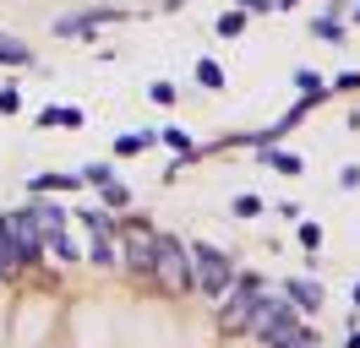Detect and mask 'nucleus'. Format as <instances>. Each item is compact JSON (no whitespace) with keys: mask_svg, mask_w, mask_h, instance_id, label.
Listing matches in <instances>:
<instances>
[{"mask_svg":"<svg viewBox=\"0 0 360 348\" xmlns=\"http://www.w3.org/2000/svg\"><path fill=\"white\" fill-rule=\"evenodd\" d=\"M349 348H360V337H349Z\"/></svg>","mask_w":360,"mask_h":348,"instance_id":"21","label":"nucleus"},{"mask_svg":"<svg viewBox=\"0 0 360 348\" xmlns=\"http://www.w3.org/2000/svg\"><path fill=\"white\" fill-rule=\"evenodd\" d=\"M311 27H316V39H333V44H344V22H338V17H316Z\"/></svg>","mask_w":360,"mask_h":348,"instance_id":"12","label":"nucleus"},{"mask_svg":"<svg viewBox=\"0 0 360 348\" xmlns=\"http://www.w3.org/2000/svg\"><path fill=\"white\" fill-rule=\"evenodd\" d=\"M268 6H273V0H240V11H246V17H251V11H268Z\"/></svg>","mask_w":360,"mask_h":348,"instance_id":"18","label":"nucleus"},{"mask_svg":"<svg viewBox=\"0 0 360 348\" xmlns=\"http://www.w3.org/2000/svg\"><path fill=\"white\" fill-rule=\"evenodd\" d=\"M33 55H27V44H17V39H0V65H27Z\"/></svg>","mask_w":360,"mask_h":348,"instance_id":"7","label":"nucleus"},{"mask_svg":"<svg viewBox=\"0 0 360 348\" xmlns=\"http://www.w3.org/2000/svg\"><path fill=\"white\" fill-rule=\"evenodd\" d=\"M164 6H169V11H180V6H186V0H164Z\"/></svg>","mask_w":360,"mask_h":348,"instance_id":"20","label":"nucleus"},{"mask_svg":"<svg viewBox=\"0 0 360 348\" xmlns=\"http://www.w3.org/2000/svg\"><path fill=\"white\" fill-rule=\"evenodd\" d=\"M268 163L278 174H300V158H295V152H268Z\"/></svg>","mask_w":360,"mask_h":348,"instance_id":"14","label":"nucleus"},{"mask_svg":"<svg viewBox=\"0 0 360 348\" xmlns=\"http://www.w3.org/2000/svg\"><path fill=\"white\" fill-rule=\"evenodd\" d=\"M355 17H360V11H355Z\"/></svg>","mask_w":360,"mask_h":348,"instance_id":"23","label":"nucleus"},{"mask_svg":"<svg viewBox=\"0 0 360 348\" xmlns=\"http://www.w3.org/2000/svg\"><path fill=\"white\" fill-rule=\"evenodd\" d=\"M148 98H153V104H169V98H175V87H169V82H153V87H148Z\"/></svg>","mask_w":360,"mask_h":348,"instance_id":"17","label":"nucleus"},{"mask_svg":"<svg viewBox=\"0 0 360 348\" xmlns=\"http://www.w3.org/2000/svg\"><path fill=\"white\" fill-rule=\"evenodd\" d=\"M333 93H360V71H344V76H333Z\"/></svg>","mask_w":360,"mask_h":348,"instance_id":"15","label":"nucleus"},{"mask_svg":"<svg viewBox=\"0 0 360 348\" xmlns=\"http://www.w3.org/2000/svg\"><path fill=\"white\" fill-rule=\"evenodd\" d=\"M284 300H295L300 310H316V304H322V288L306 283V278H290V283H284Z\"/></svg>","mask_w":360,"mask_h":348,"instance_id":"5","label":"nucleus"},{"mask_svg":"<svg viewBox=\"0 0 360 348\" xmlns=\"http://www.w3.org/2000/svg\"><path fill=\"white\" fill-rule=\"evenodd\" d=\"M148 272H158V283H164L169 294H186V288H191V256H186V245H180L175 234H153Z\"/></svg>","mask_w":360,"mask_h":348,"instance_id":"1","label":"nucleus"},{"mask_svg":"<svg viewBox=\"0 0 360 348\" xmlns=\"http://www.w3.org/2000/svg\"><path fill=\"white\" fill-rule=\"evenodd\" d=\"M197 82H202L207 93H219V87H224V71H219V60H197Z\"/></svg>","mask_w":360,"mask_h":348,"instance_id":"8","label":"nucleus"},{"mask_svg":"<svg viewBox=\"0 0 360 348\" xmlns=\"http://www.w3.org/2000/svg\"><path fill=\"white\" fill-rule=\"evenodd\" d=\"M355 304H360V283H355Z\"/></svg>","mask_w":360,"mask_h":348,"instance_id":"22","label":"nucleus"},{"mask_svg":"<svg viewBox=\"0 0 360 348\" xmlns=\"http://www.w3.org/2000/svg\"><path fill=\"white\" fill-rule=\"evenodd\" d=\"M82 185V174H33L27 180V191H77Z\"/></svg>","mask_w":360,"mask_h":348,"instance_id":"6","label":"nucleus"},{"mask_svg":"<svg viewBox=\"0 0 360 348\" xmlns=\"http://www.w3.org/2000/svg\"><path fill=\"white\" fill-rule=\"evenodd\" d=\"M115 229L126 239V261H131V267H148V261H153V229H148V223L126 218V223H115Z\"/></svg>","mask_w":360,"mask_h":348,"instance_id":"4","label":"nucleus"},{"mask_svg":"<svg viewBox=\"0 0 360 348\" xmlns=\"http://www.w3.org/2000/svg\"><path fill=\"white\" fill-rule=\"evenodd\" d=\"M257 300H262V283H257V278H235V294H229L224 310H219V326H224L229 337H240V332H246Z\"/></svg>","mask_w":360,"mask_h":348,"instance_id":"3","label":"nucleus"},{"mask_svg":"<svg viewBox=\"0 0 360 348\" xmlns=\"http://www.w3.org/2000/svg\"><path fill=\"white\" fill-rule=\"evenodd\" d=\"M158 136H164V142H169L175 152H191V136H186V126H164Z\"/></svg>","mask_w":360,"mask_h":348,"instance_id":"13","label":"nucleus"},{"mask_svg":"<svg viewBox=\"0 0 360 348\" xmlns=\"http://www.w3.org/2000/svg\"><path fill=\"white\" fill-rule=\"evenodd\" d=\"M295 87H300V93H306V98H322V93H328V87H322V76H316V71H295Z\"/></svg>","mask_w":360,"mask_h":348,"instance_id":"9","label":"nucleus"},{"mask_svg":"<svg viewBox=\"0 0 360 348\" xmlns=\"http://www.w3.org/2000/svg\"><path fill=\"white\" fill-rule=\"evenodd\" d=\"M246 11H224V17H219V33H224V39H240V33H246Z\"/></svg>","mask_w":360,"mask_h":348,"instance_id":"10","label":"nucleus"},{"mask_svg":"<svg viewBox=\"0 0 360 348\" xmlns=\"http://www.w3.org/2000/svg\"><path fill=\"white\" fill-rule=\"evenodd\" d=\"M273 6H284V11H290V6H300V0H273Z\"/></svg>","mask_w":360,"mask_h":348,"instance_id":"19","label":"nucleus"},{"mask_svg":"<svg viewBox=\"0 0 360 348\" xmlns=\"http://www.w3.org/2000/svg\"><path fill=\"white\" fill-rule=\"evenodd\" d=\"M251 213H262V201L257 196H235V218H251Z\"/></svg>","mask_w":360,"mask_h":348,"instance_id":"16","label":"nucleus"},{"mask_svg":"<svg viewBox=\"0 0 360 348\" xmlns=\"http://www.w3.org/2000/svg\"><path fill=\"white\" fill-rule=\"evenodd\" d=\"M186 256H191V283L202 288L207 300H224L229 283H235V267H229L224 250H213V245H191Z\"/></svg>","mask_w":360,"mask_h":348,"instance_id":"2","label":"nucleus"},{"mask_svg":"<svg viewBox=\"0 0 360 348\" xmlns=\"http://www.w3.org/2000/svg\"><path fill=\"white\" fill-rule=\"evenodd\" d=\"M44 126H82V109H44Z\"/></svg>","mask_w":360,"mask_h":348,"instance_id":"11","label":"nucleus"}]
</instances>
